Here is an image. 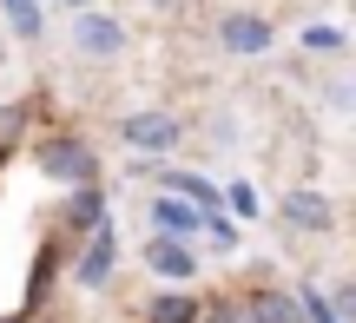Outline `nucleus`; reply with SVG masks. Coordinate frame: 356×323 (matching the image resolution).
<instances>
[{"instance_id":"nucleus-1","label":"nucleus","mask_w":356,"mask_h":323,"mask_svg":"<svg viewBox=\"0 0 356 323\" xmlns=\"http://www.w3.org/2000/svg\"><path fill=\"white\" fill-rule=\"evenodd\" d=\"M40 172L60 185H79V179H99V158H92L86 139H73V132H53V139H40Z\"/></svg>"},{"instance_id":"nucleus-2","label":"nucleus","mask_w":356,"mask_h":323,"mask_svg":"<svg viewBox=\"0 0 356 323\" xmlns=\"http://www.w3.org/2000/svg\"><path fill=\"white\" fill-rule=\"evenodd\" d=\"M73 47L86 60H119L126 53V26L113 13H99V7H73Z\"/></svg>"},{"instance_id":"nucleus-3","label":"nucleus","mask_w":356,"mask_h":323,"mask_svg":"<svg viewBox=\"0 0 356 323\" xmlns=\"http://www.w3.org/2000/svg\"><path fill=\"white\" fill-rule=\"evenodd\" d=\"M119 139H126L132 152H145V158H159V152H172V145L185 139V126H178L172 113H132L126 126H119Z\"/></svg>"},{"instance_id":"nucleus-4","label":"nucleus","mask_w":356,"mask_h":323,"mask_svg":"<svg viewBox=\"0 0 356 323\" xmlns=\"http://www.w3.org/2000/svg\"><path fill=\"white\" fill-rule=\"evenodd\" d=\"M270 20L264 13H225V20H218V47L225 53H238V60H257V53H270Z\"/></svg>"},{"instance_id":"nucleus-5","label":"nucleus","mask_w":356,"mask_h":323,"mask_svg":"<svg viewBox=\"0 0 356 323\" xmlns=\"http://www.w3.org/2000/svg\"><path fill=\"white\" fill-rule=\"evenodd\" d=\"M145 271L165 277V284H185V277H198V251H191L185 238L159 231V238H145Z\"/></svg>"},{"instance_id":"nucleus-6","label":"nucleus","mask_w":356,"mask_h":323,"mask_svg":"<svg viewBox=\"0 0 356 323\" xmlns=\"http://www.w3.org/2000/svg\"><path fill=\"white\" fill-rule=\"evenodd\" d=\"M106 277H113V224H92V245L79 251V264H73V284L79 290H106Z\"/></svg>"},{"instance_id":"nucleus-7","label":"nucleus","mask_w":356,"mask_h":323,"mask_svg":"<svg viewBox=\"0 0 356 323\" xmlns=\"http://www.w3.org/2000/svg\"><path fill=\"white\" fill-rule=\"evenodd\" d=\"M284 224H291V231H330V224H337V205H330V198H323V192H310V185H297V192L291 198H284Z\"/></svg>"},{"instance_id":"nucleus-8","label":"nucleus","mask_w":356,"mask_h":323,"mask_svg":"<svg viewBox=\"0 0 356 323\" xmlns=\"http://www.w3.org/2000/svg\"><path fill=\"white\" fill-rule=\"evenodd\" d=\"M152 224H159V231H172V238H198L204 231V211L191 205V198L165 192V198H152Z\"/></svg>"},{"instance_id":"nucleus-9","label":"nucleus","mask_w":356,"mask_h":323,"mask_svg":"<svg viewBox=\"0 0 356 323\" xmlns=\"http://www.w3.org/2000/svg\"><path fill=\"white\" fill-rule=\"evenodd\" d=\"M244 317H251V323H304V310H297V297H284V290H251Z\"/></svg>"},{"instance_id":"nucleus-10","label":"nucleus","mask_w":356,"mask_h":323,"mask_svg":"<svg viewBox=\"0 0 356 323\" xmlns=\"http://www.w3.org/2000/svg\"><path fill=\"white\" fill-rule=\"evenodd\" d=\"M145 323H198V297L191 290H165L145 304Z\"/></svg>"},{"instance_id":"nucleus-11","label":"nucleus","mask_w":356,"mask_h":323,"mask_svg":"<svg viewBox=\"0 0 356 323\" xmlns=\"http://www.w3.org/2000/svg\"><path fill=\"white\" fill-rule=\"evenodd\" d=\"M66 218H73V224H99V218H106V192H99V179H79V185H73V198H66Z\"/></svg>"},{"instance_id":"nucleus-12","label":"nucleus","mask_w":356,"mask_h":323,"mask_svg":"<svg viewBox=\"0 0 356 323\" xmlns=\"http://www.w3.org/2000/svg\"><path fill=\"white\" fill-rule=\"evenodd\" d=\"M165 192L191 198L198 211H218V185H211V179H198V172H172V179H165Z\"/></svg>"},{"instance_id":"nucleus-13","label":"nucleus","mask_w":356,"mask_h":323,"mask_svg":"<svg viewBox=\"0 0 356 323\" xmlns=\"http://www.w3.org/2000/svg\"><path fill=\"white\" fill-rule=\"evenodd\" d=\"M218 205H231V218H257V211H264V198H257V185H251V179H238L225 198H218Z\"/></svg>"},{"instance_id":"nucleus-14","label":"nucleus","mask_w":356,"mask_h":323,"mask_svg":"<svg viewBox=\"0 0 356 323\" xmlns=\"http://www.w3.org/2000/svg\"><path fill=\"white\" fill-rule=\"evenodd\" d=\"M0 7H7V20H13V33H20V40L40 33V0H0Z\"/></svg>"},{"instance_id":"nucleus-15","label":"nucleus","mask_w":356,"mask_h":323,"mask_svg":"<svg viewBox=\"0 0 356 323\" xmlns=\"http://www.w3.org/2000/svg\"><path fill=\"white\" fill-rule=\"evenodd\" d=\"M204 231H211V251H238V224L225 211H204Z\"/></svg>"},{"instance_id":"nucleus-16","label":"nucleus","mask_w":356,"mask_h":323,"mask_svg":"<svg viewBox=\"0 0 356 323\" xmlns=\"http://www.w3.org/2000/svg\"><path fill=\"white\" fill-rule=\"evenodd\" d=\"M304 47H317V53H337V47H343V26H330V20H323V26H304Z\"/></svg>"},{"instance_id":"nucleus-17","label":"nucleus","mask_w":356,"mask_h":323,"mask_svg":"<svg viewBox=\"0 0 356 323\" xmlns=\"http://www.w3.org/2000/svg\"><path fill=\"white\" fill-rule=\"evenodd\" d=\"M211 323H251V317H244V310H218Z\"/></svg>"},{"instance_id":"nucleus-18","label":"nucleus","mask_w":356,"mask_h":323,"mask_svg":"<svg viewBox=\"0 0 356 323\" xmlns=\"http://www.w3.org/2000/svg\"><path fill=\"white\" fill-rule=\"evenodd\" d=\"M60 7H92V0H60Z\"/></svg>"},{"instance_id":"nucleus-19","label":"nucleus","mask_w":356,"mask_h":323,"mask_svg":"<svg viewBox=\"0 0 356 323\" xmlns=\"http://www.w3.org/2000/svg\"><path fill=\"white\" fill-rule=\"evenodd\" d=\"M0 323H26V317H0Z\"/></svg>"},{"instance_id":"nucleus-20","label":"nucleus","mask_w":356,"mask_h":323,"mask_svg":"<svg viewBox=\"0 0 356 323\" xmlns=\"http://www.w3.org/2000/svg\"><path fill=\"white\" fill-rule=\"evenodd\" d=\"M337 323H343V317H337Z\"/></svg>"}]
</instances>
